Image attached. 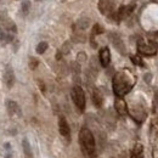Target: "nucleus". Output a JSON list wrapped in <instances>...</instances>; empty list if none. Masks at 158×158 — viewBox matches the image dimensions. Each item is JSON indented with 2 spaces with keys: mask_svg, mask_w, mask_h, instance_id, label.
Wrapping results in <instances>:
<instances>
[{
  "mask_svg": "<svg viewBox=\"0 0 158 158\" xmlns=\"http://www.w3.org/2000/svg\"><path fill=\"white\" fill-rule=\"evenodd\" d=\"M135 77L133 76V73L128 69H122L117 72L113 77V91L117 95V98H123L124 95H127L133 86L135 85Z\"/></svg>",
  "mask_w": 158,
  "mask_h": 158,
  "instance_id": "obj_1",
  "label": "nucleus"
},
{
  "mask_svg": "<svg viewBox=\"0 0 158 158\" xmlns=\"http://www.w3.org/2000/svg\"><path fill=\"white\" fill-rule=\"evenodd\" d=\"M79 143L80 147L83 150V152L85 155H88L89 157H95L96 153V142L95 138L91 133V130H89L88 128H81L79 131Z\"/></svg>",
  "mask_w": 158,
  "mask_h": 158,
  "instance_id": "obj_2",
  "label": "nucleus"
},
{
  "mask_svg": "<svg viewBox=\"0 0 158 158\" xmlns=\"http://www.w3.org/2000/svg\"><path fill=\"white\" fill-rule=\"evenodd\" d=\"M138 51L143 56H153L158 51L157 44L152 40L139 39L138 41Z\"/></svg>",
  "mask_w": 158,
  "mask_h": 158,
  "instance_id": "obj_3",
  "label": "nucleus"
},
{
  "mask_svg": "<svg viewBox=\"0 0 158 158\" xmlns=\"http://www.w3.org/2000/svg\"><path fill=\"white\" fill-rule=\"evenodd\" d=\"M71 96H72V100H73L76 107L78 108L80 112H83V111L85 110V105H86V100H85L84 90H83L79 85H74V86L72 88Z\"/></svg>",
  "mask_w": 158,
  "mask_h": 158,
  "instance_id": "obj_4",
  "label": "nucleus"
},
{
  "mask_svg": "<svg viewBox=\"0 0 158 158\" xmlns=\"http://www.w3.org/2000/svg\"><path fill=\"white\" fill-rule=\"evenodd\" d=\"M99 10L102 15H113L114 12V1L113 0H100Z\"/></svg>",
  "mask_w": 158,
  "mask_h": 158,
  "instance_id": "obj_5",
  "label": "nucleus"
},
{
  "mask_svg": "<svg viewBox=\"0 0 158 158\" xmlns=\"http://www.w3.org/2000/svg\"><path fill=\"white\" fill-rule=\"evenodd\" d=\"M110 40L112 43V45L116 48V50L118 51L119 54L124 55L125 54V46H124V43L122 38L119 37V34L117 33H110Z\"/></svg>",
  "mask_w": 158,
  "mask_h": 158,
  "instance_id": "obj_6",
  "label": "nucleus"
},
{
  "mask_svg": "<svg viewBox=\"0 0 158 158\" xmlns=\"http://www.w3.org/2000/svg\"><path fill=\"white\" fill-rule=\"evenodd\" d=\"M4 83L5 85L11 89L15 84V72H14V68L11 67V64H7L6 68H5V72H4Z\"/></svg>",
  "mask_w": 158,
  "mask_h": 158,
  "instance_id": "obj_7",
  "label": "nucleus"
},
{
  "mask_svg": "<svg viewBox=\"0 0 158 158\" xmlns=\"http://www.w3.org/2000/svg\"><path fill=\"white\" fill-rule=\"evenodd\" d=\"M134 10V5H124V6H120L119 10L117 12H113V17H116L117 20H123V19H127Z\"/></svg>",
  "mask_w": 158,
  "mask_h": 158,
  "instance_id": "obj_8",
  "label": "nucleus"
},
{
  "mask_svg": "<svg viewBox=\"0 0 158 158\" xmlns=\"http://www.w3.org/2000/svg\"><path fill=\"white\" fill-rule=\"evenodd\" d=\"M59 130H60V134L63 138L69 140V138H71V129H69V125H68L67 120L63 118V117H60L59 119Z\"/></svg>",
  "mask_w": 158,
  "mask_h": 158,
  "instance_id": "obj_9",
  "label": "nucleus"
},
{
  "mask_svg": "<svg viewBox=\"0 0 158 158\" xmlns=\"http://www.w3.org/2000/svg\"><path fill=\"white\" fill-rule=\"evenodd\" d=\"M99 60L102 67H107L110 64V62H111V52H110V49L107 46H105V48H102L100 50Z\"/></svg>",
  "mask_w": 158,
  "mask_h": 158,
  "instance_id": "obj_10",
  "label": "nucleus"
},
{
  "mask_svg": "<svg viewBox=\"0 0 158 158\" xmlns=\"http://www.w3.org/2000/svg\"><path fill=\"white\" fill-rule=\"evenodd\" d=\"M6 110H7L10 116H19L20 117L21 113H22L19 103L16 101H14V100H7L6 101Z\"/></svg>",
  "mask_w": 158,
  "mask_h": 158,
  "instance_id": "obj_11",
  "label": "nucleus"
},
{
  "mask_svg": "<svg viewBox=\"0 0 158 158\" xmlns=\"http://www.w3.org/2000/svg\"><path fill=\"white\" fill-rule=\"evenodd\" d=\"M114 108L120 116H125L128 113V106L122 98H117L114 100Z\"/></svg>",
  "mask_w": 158,
  "mask_h": 158,
  "instance_id": "obj_12",
  "label": "nucleus"
},
{
  "mask_svg": "<svg viewBox=\"0 0 158 158\" xmlns=\"http://www.w3.org/2000/svg\"><path fill=\"white\" fill-rule=\"evenodd\" d=\"M22 148H23V153H24L26 158H33L32 147H31V143H29L27 138H23V140H22Z\"/></svg>",
  "mask_w": 158,
  "mask_h": 158,
  "instance_id": "obj_13",
  "label": "nucleus"
},
{
  "mask_svg": "<svg viewBox=\"0 0 158 158\" xmlns=\"http://www.w3.org/2000/svg\"><path fill=\"white\" fill-rule=\"evenodd\" d=\"M91 99H93V102H94V105L96 106V107H101L102 106V102H103V98H102V95H101V93H100L99 90H94L93 91V95H91Z\"/></svg>",
  "mask_w": 158,
  "mask_h": 158,
  "instance_id": "obj_14",
  "label": "nucleus"
},
{
  "mask_svg": "<svg viewBox=\"0 0 158 158\" xmlns=\"http://www.w3.org/2000/svg\"><path fill=\"white\" fill-rule=\"evenodd\" d=\"M2 24H4V27H5L9 32H12V33H16V32H17V27H16V24H15L11 20H9V19L2 20Z\"/></svg>",
  "mask_w": 158,
  "mask_h": 158,
  "instance_id": "obj_15",
  "label": "nucleus"
},
{
  "mask_svg": "<svg viewBox=\"0 0 158 158\" xmlns=\"http://www.w3.org/2000/svg\"><path fill=\"white\" fill-rule=\"evenodd\" d=\"M77 28L80 29V31H84V29H86L89 26H90V21L89 19H80V20L77 22Z\"/></svg>",
  "mask_w": 158,
  "mask_h": 158,
  "instance_id": "obj_16",
  "label": "nucleus"
},
{
  "mask_svg": "<svg viewBox=\"0 0 158 158\" xmlns=\"http://www.w3.org/2000/svg\"><path fill=\"white\" fill-rule=\"evenodd\" d=\"M0 40L5 43H11L14 40V35L11 33H5L2 29H0Z\"/></svg>",
  "mask_w": 158,
  "mask_h": 158,
  "instance_id": "obj_17",
  "label": "nucleus"
},
{
  "mask_svg": "<svg viewBox=\"0 0 158 158\" xmlns=\"http://www.w3.org/2000/svg\"><path fill=\"white\" fill-rule=\"evenodd\" d=\"M48 48H49V44L46 43V41H40L39 44L37 45V48H35V50H37V52L38 54H44L46 50H48Z\"/></svg>",
  "mask_w": 158,
  "mask_h": 158,
  "instance_id": "obj_18",
  "label": "nucleus"
},
{
  "mask_svg": "<svg viewBox=\"0 0 158 158\" xmlns=\"http://www.w3.org/2000/svg\"><path fill=\"white\" fill-rule=\"evenodd\" d=\"M103 33V28L100 26L99 23H95L94 27H93V32H91V37H95V35H99Z\"/></svg>",
  "mask_w": 158,
  "mask_h": 158,
  "instance_id": "obj_19",
  "label": "nucleus"
},
{
  "mask_svg": "<svg viewBox=\"0 0 158 158\" xmlns=\"http://www.w3.org/2000/svg\"><path fill=\"white\" fill-rule=\"evenodd\" d=\"M71 49H72L71 43H69V41H66V43L62 45V48H61V52H62V54H68V52L71 51Z\"/></svg>",
  "mask_w": 158,
  "mask_h": 158,
  "instance_id": "obj_20",
  "label": "nucleus"
},
{
  "mask_svg": "<svg viewBox=\"0 0 158 158\" xmlns=\"http://www.w3.org/2000/svg\"><path fill=\"white\" fill-rule=\"evenodd\" d=\"M29 9H31V0H23V2H22V11L24 14H27L29 11Z\"/></svg>",
  "mask_w": 158,
  "mask_h": 158,
  "instance_id": "obj_21",
  "label": "nucleus"
},
{
  "mask_svg": "<svg viewBox=\"0 0 158 158\" xmlns=\"http://www.w3.org/2000/svg\"><path fill=\"white\" fill-rule=\"evenodd\" d=\"M38 64H39V61L35 59V57H31L29 59V68L31 69H35L38 67Z\"/></svg>",
  "mask_w": 158,
  "mask_h": 158,
  "instance_id": "obj_22",
  "label": "nucleus"
},
{
  "mask_svg": "<svg viewBox=\"0 0 158 158\" xmlns=\"http://www.w3.org/2000/svg\"><path fill=\"white\" fill-rule=\"evenodd\" d=\"M86 61V54L85 52H79L78 56H77V62L78 63H83V62H85Z\"/></svg>",
  "mask_w": 158,
  "mask_h": 158,
  "instance_id": "obj_23",
  "label": "nucleus"
},
{
  "mask_svg": "<svg viewBox=\"0 0 158 158\" xmlns=\"http://www.w3.org/2000/svg\"><path fill=\"white\" fill-rule=\"evenodd\" d=\"M131 61L135 63V64H138V66H143V62H142V60L140 56L138 55H134V56H131Z\"/></svg>",
  "mask_w": 158,
  "mask_h": 158,
  "instance_id": "obj_24",
  "label": "nucleus"
},
{
  "mask_svg": "<svg viewBox=\"0 0 158 158\" xmlns=\"http://www.w3.org/2000/svg\"><path fill=\"white\" fill-rule=\"evenodd\" d=\"M4 147H5V148H6V150H7V151H9V150H10V148H11V145H10V143H9V142H6V143H5V145H4Z\"/></svg>",
  "mask_w": 158,
  "mask_h": 158,
  "instance_id": "obj_25",
  "label": "nucleus"
},
{
  "mask_svg": "<svg viewBox=\"0 0 158 158\" xmlns=\"http://www.w3.org/2000/svg\"><path fill=\"white\" fill-rule=\"evenodd\" d=\"M138 158H141V157H140V156H139V157H138Z\"/></svg>",
  "mask_w": 158,
  "mask_h": 158,
  "instance_id": "obj_26",
  "label": "nucleus"
},
{
  "mask_svg": "<svg viewBox=\"0 0 158 158\" xmlns=\"http://www.w3.org/2000/svg\"><path fill=\"white\" fill-rule=\"evenodd\" d=\"M37 1H40V0H37Z\"/></svg>",
  "mask_w": 158,
  "mask_h": 158,
  "instance_id": "obj_27",
  "label": "nucleus"
}]
</instances>
